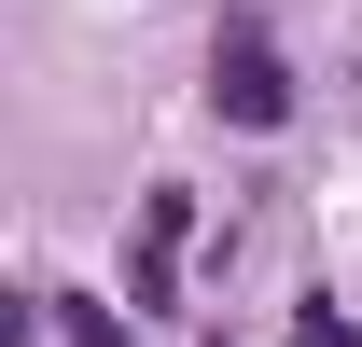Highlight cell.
Instances as JSON below:
<instances>
[{"mask_svg":"<svg viewBox=\"0 0 362 347\" xmlns=\"http://www.w3.org/2000/svg\"><path fill=\"white\" fill-rule=\"evenodd\" d=\"M209 111L223 126H293V70H279V42H265V14H223V42H209Z\"/></svg>","mask_w":362,"mask_h":347,"instance_id":"cell-1","label":"cell"},{"mask_svg":"<svg viewBox=\"0 0 362 347\" xmlns=\"http://www.w3.org/2000/svg\"><path fill=\"white\" fill-rule=\"evenodd\" d=\"M181 236H195V209H181V195H153V209H139V264H126L139 305H181Z\"/></svg>","mask_w":362,"mask_h":347,"instance_id":"cell-2","label":"cell"},{"mask_svg":"<svg viewBox=\"0 0 362 347\" xmlns=\"http://www.w3.org/2000/svg\"><path fill=\"white\" fill-rule=\"evenodd\" d=\"M56 334H70V347H126V334H112V319H98L84 292H56Z\"/></svg>","mask_w":362,"mask_h":347,"instance_id":"cell-3","label":"cell"},{"mask_svg":"<svg viewBox=\"0 0 362 347\" xmlns=\"http://www.w3.org/2000/svg\"><path fill=\"white\" fill-rule=\"evenodd\" d=\"M293 347H362V334H349V319H334V292H320L307 319H293Z\"/></svg>","mask_w":362,"mask_h":347,"instance_id":"cell-4","label":"cell"}]
</instances>
